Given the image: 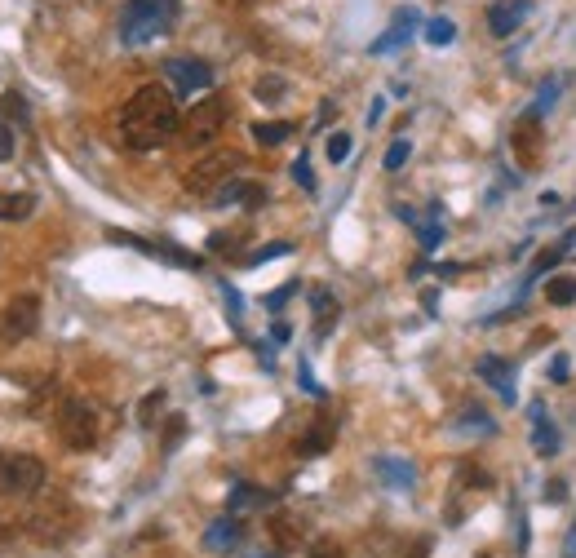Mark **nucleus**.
Returning <instances> with one entry per match:
<instances>
[{
    "label": "nucleus",
    "instance_id": "obj_16",
    "mask_svg": "<svg viewBox=\"0 0 576 558\" xmlns=\"http://www.w3.org/2000/svg\"><path fill=\"white\" fill-rule=\"evenodd\" d=\"M333 421H315V430L306 434L302 443H297V452H302V457H320V452H328L333 448Z\"/></svg>",
    "mask_w": 576,
    "mask_h": 558
},
{
    "label": "nucleus",
    "instance_id": "obj_20",
    "mask_svg": "<svg viewBox=\"0 0 576 558\" xmlns=\"http://www.w3.org/2000/svg\"><path fill=\"white\" fill-rule=\"evenodd\" d=\"M164 403H169V395H164V390H151V395L138 403V426H147V430L156 426V417L164 412Z\"/></svg>",
    "mask_w": 576,
    "mask_h": 558
},
{
    "label": "nucleus",
    "instance_id": "obj_23",
    "mask_svg": "<svg viewBox=\"0 0 576 558\" xmlns=\"http://www.w3.org/2000/svg\"><path fill=\"white\" fill-rule=\"evenodd\" d=\"M408 155H413V142H408V138H395V142H390V151H386V173H399V169H404Z\"/></svg>",
    "mask_w": 576,
    "mask_h": 558
},
{
    "label": "nucleus",
    "instance_id": "obj_3",
    "mask_svg": "<svg viewBox=\"0 0 576 558\" xmlns=\"http://www.w3.org/2000/svg\"><path fill=\"white\" fill-rule=\"evenodd\" d=\"M98 408L89 399H80V395H67L63 403H58V439L67 443L71 452H89L98 443Z\"/></svg>",
    "mask_w": 576,
    "mask_h": 558
},
{
    "label": "nucleus",
    "instance_id": "obj_33",
    "mask_svg": "<svg viewBox=\"0 0 576 558\" xmlns=\"http://www.w3.org/2000/svg\"><path fill=\"white\" fill-rule=\"evenodd\" d=\"M182 434H187V421H182V417H169V434H164V452L178 448Z\"/></svg>",
    "mask_w": 576,
    "mask_h": 558
},
{
    "label": "nucleus",
    "instance_id": "obj_40",
    "mask_svg": "<svg viewBox=\"0 0 576 558\" xmlns=\"http://www.w3.org/2000/svg\"><path fill=\"white\" fill-rule=\"evenodd\" d=\"M568 554L576 558V527H572V541H568Z\"/></svg>",
    "mask_w": 576,
    "mask_h": 558
},
{
    "label": "nucleus",
    "instance_id": "obj_42",
    "mask_svg": "<svg viewBox=\"0 0 576 558\" xmlns=\"http://www.w3.org/2000/svg\"><path fill=\"white\" fill-rule=\"evenodd\" d=\"M0 536H5V527H0Z\"/></svg>",
    "mask_w": 576,
    "mask_h": 558
},
{
    "label": "nucleus",
    "instance_id": "obj_41",
    "mask_svg": "<svg viewBox=\"0 0 576 558\" xmlns=\"http://www.w3.org/2000/svg\"><path fill=\"white\" fill-rule=\"evenodd\" d=\"M222 5H253V0H222Z\"/></svg>",
    "mask_w": 576,
    "mask_h": 558
},
{
    "label": "nucleus",
    "instance_id": "obj_26",
    "mask_svg": "<svg viewBox=\"0 0 576 558\" xmlns=\"http://www.w3.org/2000/svg\"><path fill=\"white\" fill-rule=\"evenodd\" d=\"M461 430H466V434H492V430H497V421H492L488 412L470 408V412H466V426H461Z\"/></svg>",
    "mask_w": 576,
    "mask_h": 558
},
{
    "label": "nucleus",
    "instance_id": "obj_38",
    "mask_svg": "<svg viewBox=\"0 0 576 558\" xmlns=\"http://www.w3.org/2000/svg\"><path fill=\"white\" fill-rule=\"evenodd\" d=\"M302 386H306V390H311V395H324V390H320V381H315V377H311V368H306V364H302Z\"/></svg>",
    "mask_w": 576,
    "mask_h": 558
},
{
    "label": "nucleus",
    "instance_id": "obj_24",
    "mask_svg": "<svg viewBox=\"0 0 576 558\" xmlns=\"http://www.w3.org/2000/svg\"><path fill=\"white\" fill-rule=\"evenodd\" d=\"M554 102H559V80H545V85L537 89V102H532V116H545Z\"/></svg>",
    "mask_w": 576,
    "mask_h": 558
},
{
    "label": "nucleus",
    "instance_id": "obj_19",
    "mask_svg": "<svg viewBox=\"0 0 576 558\" xmlns=\"http://www.w3.org/2000/svg\"><path fill=\"white\" fill-rule=\"evenodd\" d=\"M545 297H550V306H576V279L572 275H550L545 279Z\"/></svg>",
    "mask_w": 576,
    "mask_h": 558
},
{
    "label": "nucleus",
    "instance_id": "obj_12",
    "mask_svg": "<svg viewBox=\"0 0 576 558\" xmlns=\"http://www.w3.org/2000/svg\"><path fill=\"white\" fill-rule=\"evenodd\" d=\"M413 27H417V14H413V9H399L395 23H390V31L373 45V54H395V49L404 45L408 36H413Z\"/></svg>",
    "mask_w": 576,
    "mask_h": 558
},
{
    "label": "nucleus",
    "instance_id": "obj_32",
    "mask_svg": "<svg viewBox=\"0 0 576 558\" xmlns=\"http://www.w3.org/2000/svg\"><path fill=\"white\" fill-rule=\"evenodd\" d=\"M293 182L306 186V191H315V173H311V160H306V155H297V160H293Z\"/></svg>",
    "mask_w": 576,
    "mask_h": 558
},
{
    "label": "nucleus",
    "instance_id": "obj_1",
    "mask_svg": "<svg viewBox=\"0 0 576 558\" xmlns=\"http://www.w3.org/2000/svg\"><path fill=\"white\" fill-rule=\"evenodd\" d=\"M178 98L164 85H142L120 111V138L129 151H156L178 133Z\"/></svg>",
    "mask_w": 576,
    "mask_h": 558
},
{
    "label": "nucleus",
    "instance_id": "obj_22",
    "mask_svg": "<svg viewBox=\"0 0 576 558\" xmlns=\"http://www.w3.org/2000/svg\"><path fill=\"white\" fill-rule=\"evenodd\" d=\"M288 253H293V244H288V240H275V244H262L257 253L244 257V266H262V262H271V257H288Z\"/></svg>",
    "mask_w": 576,
    "mask_h": 558
},
{
    "label": "nucleus",
    "instance_id": "obj_21",
    "mask_svg": "<svg viewBox=\"0 0 576 558\" xmlns=\"http://www.w3.org/2000/svg\"><path fill=\"white\" fill-rule=\"evenodd\" d=\"M426 40H430L435 49L452 45V40H457V27H452V18H430V23H426Z\"/></svg>",
    "mask_w": 576,
    "mask_h": 558
},
{
    "label": "nucleus",
    "instance_id": "obj_2",
    "mask_svg": "<svg viewBox=\"0 0 576 558\" xmlns=\"http://www.w3.org/2000/svg\"><path fill=\"white\" fill-rule=\"evenodd\" d=\"M178 18V0H129L120 14V40L125 45H147V40L164 36Z\"/></svg>",
    "mask_w": 576,
    "mask_h": 558
},
{
    "label": "nucleus",
    "instance_id": "obj_43",
    "mask_svg": "<svg viewBox=\"0 0 576 558\" xmlns=\"http://www.w3.org/2000/svg\"><path fill=\"white\" fill-rule=\"evenodd\" d=\"M479 558H483V554H479Z\"/></svg>",
    "mask_w": 576,
    "mask_h": 558
},
{
    "label": "nucleus",
    "instance_id": "obj_35",
    "mask_svg": "<svg viewBox=\"0 0 576 558\" xmlns=\"http://www.w3.org/2000/svg\"><path fill=\"white\" fill-rule=\"evenodd\" d=\"M568 372H572L568 355H554V364H550V381H568Z\"/></svg>",
    "mask_w": 576,
    "mask_h": 558
},
{
    "label": "nucleus",
    "instance_id": "obj_31",
    "mask_svg": "<svg viewBox=\"0 0 576 558\" xmlns=\"http://www.w3.org/2000/svg\"><path fill=\"white\" fill-rule=\"evenodd\" d=\"M257 98H262V102H275V98H280V93H284V80L280 76H262V80H257Z\"/></svg>",
    "mask_w": 576,
    "mask_h": 558
},
{
    "label": "nucleus",
    "instance_id": "obj_15",
    "mask_svg": "<svg viewBox=\"0 0 576 558\" xmlns=\"http://www.w3.org/2000/svg\"><path fill=\"white\" fill-rule=\"evenodd\" d=\"M311 306H315V333H328V328L337 324V302L328 288H311Z\"/></svg>",
    "mask_w": 576,
    "mask_h": 558
},
{
    "label": "nucleus",
    "instance_id": "obj_37",
    "mask_svg": "<svg viewBox=\"0 0 576 558\" xmlns=\"http://www.w3.org/2000/svg\"><path fill=\"white\" fill-rule=\"evenodd\" d=\"M293 293H297V279H293V284H284L280 293H271V297H266V306H284V302H288V297H293Z\"/></svg>",
    "mask_w": 576,
    "mask_h": 558
},
{
    "label": "nucleus",
    "instance_id": "obj_9",
    "mask_svg": "<svg viewBox=\"0 0 576 558\" xmlns=\"http://www.w3.org/2000/svg\"><path fill=\"white\" fill-rule=\"evenodd\" d=\"M528 14H532V0H497L488 9V31L492 36H514Z\"/></svg>",
    "mask_w": 576,
    "mask_h": 558
},
{
    "label": "nucleus",
    "instance_id": "obj_30",
    "mask_svg": "<svg viewBox=\"0 0 576 558\" xmlns=\"http://www.w3.org/2000/svg\"><path fill=\"white\" fill-rule=\"evenodd\" d=\"M262 501H266V492H257V488H244V483H240V488L231 492V510H244V505H262Z\"/></svg>",
    "mask_w": 576,
    "mask_h": 558
},
{
    "label": "nucleus",
    "instance_id": "obj_11",
    "mask_svg": "<svg viewBox=\"0 0 576 558\" xmlns=\"http://www.w3.org/2000/svg\"><path fill=\"white\" fill-rule=\"evenodd\" d=\"M240 541H244V523L235 519V514H226V519H218L209 532H204V545H209L213 554H231Z\"/></svg>",
    "mask_w": 576,
    "mask_h": 558
},
{
    "label": "nucleus",
    "instance_id": "obj_5",
    "mask_svg": "<svg viewBox=\"0 0 576 558\" xmlns=\"http://www.w3.org/2000/svg\"><path fill=\"white\" fill-rule=\"evenodd\" d=\"M240 155L235 151H213V155H204L200 164H191L187 169V178H182V186H187L191 195H218L226 182L240 173Z\"/></svg>",
    "mask_w": 576,
    "mask_h": 558
},
{
    "label": "nucleus",
    "instance_id": "obj_18",
    "mask_svg": "<svg viewBox=\"0 0 576 558\" xmlns=\"http://www.w3.org/2000/svg\"><path fill=\"white\" fill-rule=\"evenodd\" d=\"M532 417H537V434H532V443H537L541 457H554V452H559V430L545 421V408H541V403L532 408Z\"/></svg>",
    "mask_w": 576,
    "mask_h": 558
},
{
    "label": "nucleus",
    "instance_id": "obj_25",
    "mask_svg": "<svg viewBox=\"0 0 576 558\" xmlns=\"http://www.w3.org/2000/svg\"><path fill=\"white\" fill-rule=\"evenodd\" d=\"M0 116H5V120H18V124H27V102L18 98V93H5V98H0Z\"/></svg>",
    "mask_w": 576,
    "mask_h": 558
},
{
    "label": "nucleus",
    "instance_id": "obj_13",
    "mask_svg": "<svg viewBox=\"0 0 576 558\" xmlns=\"http://www.w3.org/2000/svg\"><path fill=\"white\" fill-rule=\"evenodd\" d=\"M377 479L390 483V488H413L417 483V470L399 457H377Z\"/></svg>",
    "mask_w": 576,
    "mask_h": 558
},
{
    "label": "nucleus",
    "instance_id": "obj_14",
    "mask_svg": "<svg viewBox=\"0 0 576 558\" xmlns=\"http://www.w3.org/2000/svg\"><path fill=\"white\" fill-rule=\"evenodd\" d=\"M36 213V195L18 191V195H0V222H27Z\"/></svg>",
    "mask_w": 576,
    "mask_h": 558
},
{
    "label": "nucleus",
    "instance_id": "obj_10",
    "mask_svg": "<svg viewBox=\"0 0 576 558\" xmlns=\"http://www.w3.org/2000/svg\"><path fill=\"white\" fill-rule=\"evenodd\" d=\"M475 372H479V377L488 381V386L497 390V395L506 399V403H514V368L506 364V359H497V355H483Z\"/></svg>",
    "mask_w": 576,
    "mask_h": 558
},
{
    "label": "nucleus",
    "instance_id": "obj_28",
    "mask_svg": "<svg viewBox=\"0 0 576 558\" xmlns=\"http://www.w3.org/2000/svg\"><path fill=\"white\" fill-rule=\"evenodd\" d=\"M351 147H355V142H351V133H333L324 151H328V160H333V164H342L346 155H351Z\"/></svg>",
    "mask_w": 576,
    "mask_h": 558
},
{
    "label": "nucleus",
    "instance_id": "obj_4",
    "mask_svg": "<svg viewBox=\"0 0 576 558\" xmlns=\"http://www.w3.org/2000/svg\"><path fill=\"white\" fill-rule=\"evenodd\" d=\"M45 488V461L32 452H0V496H32Z\"/></svg>",
    "mask_w": 576,
    "mask_h": 558
},
{
    "label": "nucleus",
    "instance_id": "obj_27",
    "mask_svg": "<svg viewBox=\"0 0 576 558\" xmlns=\"http://www.w3.org/2000/svg\"><path fill=\"white\" fill-rule=\"evenodd\" d=\"M14 151H18V133H14V124L0 116V164L14 160Z\"/></svg>",
    "mask_w": 576,
    "mask_h": 558
},
{
    "label": "nucleus",
    "instance_id": "obj_39",
    "mask_svg": "<svg viewBox=\"0 0 576 558\" xmlns=\"http://www.w3.org/2000/svg\"><path fill=\"white\" fill-rule=\"evenodd\" d=\"M382 116H386V102L377 98V102H373V111H368V124H377V120H382Z\"/></svg>",
    "mask_w": 576,
    "mask_h": 558
},
{
    "label": "nucleus",
    "instance_id": "obj_7",
    "mask_svg": "<svg viewBox=\"0 0 576 558\" xmlns=\"http://www.w3.org/2000/svg\"><path fill=\"white\" fill-rule=\"evenodd\" d=\"M40 328V302L32 293H23V297H14L5 310H0V341H27Z\"/></svg>",
    "mask_w": 576,
    "mask_h": 558
},
{
    "label": "nucleus",
    "instance_id": "obj_8",
    "mask_svg": "<svg viewBox=\"0 0 576 558\" xmlns=\"http://www.w3.org/2000/svg\"><path fill=\"white\" fill-rule=\"evenodd\" d=\"M164 76L173 80L178 93H200L213 85V67L204 58H169L164 62Z\"/></svg>",
    "mask_w": 576,
    "mask_h": 558
},
{
    "label": "nucleus",
    "instance_id": "obj_29",
    "mask_svg": "<svg viewBox=\"0 0 576 558\" xmlns=\"http://www.w3.org/2000/svg\"><path fill=\"white\" fill-rule=\"evenodd\" d=\"M271 532H275V541H280V550H293L297 545V532H293V519H271Z\"/></svg>",
    "mask_w": 576,
    "mask_h": 558
},
{
    "label": "nucleus",
    "instance_id": "obj_36",
    "mask_svg": "<svg viewBox=\"0 0 576 558\" xmlns=\"http://www.w3.org/2000/svg\"><path fill=\"white\" fill-rule=\"evenodd\" d=\"M439 240H444V231H439L435 222H430V226H421V244H426V248H439Z\"/></svg>",
    "mask_w": 576,
    "mask_h": 558
},
{
    "label": "nucleus",
    "instance_id": "obj_17",
    "mask_svg": "<svg viewBox=\"0 0 576 558\" xmlns=\"http://www.w3.org/2000/svg\"><path fill=\"white\" fill-rule=\"evenodd\" d=\"M284 138H293V124L288 120H257L253 124V142H262V147H280Z\"/></svg>",
    "mask_w": 576,
    "mask_h": 558
},
{
    "label": "nucleus",
    "instance_id": "obj_34",
    "mask_svg": "<svg viewBox=\"0 0 576 558\" xmlns=\"http://www.w3.org/2000/svg\"><path fill=\"white\" fill-rule=\"evenodd\" d=\"M306 558H346V550H342V545H333V541H315Z\"/></svg>",
    "mask_w": 576,
    "mask_h": 558
},
{
    "label": "nucleus",
    "instance_id": "obj_6",
    "mask_svg": "<svg viewBox=\"0 0 576 558\" xmlns=\"http://www.w3.org/2000/svg\"><path fill=\"white\" fill-rule=\"evenodd\" d=\"M222 124H226V98H204L182 116L178 133L187 147H209V142H218Z\"/></svg>",
    "mask_w": 576,
    "mask_h": 558
}]
</instances>
